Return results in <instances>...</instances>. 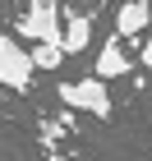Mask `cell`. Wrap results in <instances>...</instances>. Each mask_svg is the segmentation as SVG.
<instances>
[{"label": "cell", "instance_id": "obj_6", "mask_svg": "<svg viewBox=\"0 0 152 161\" xmlns=\"http://www.w3.org/2000/svg\"><path fill=\"white\" fill-rule=\"evenodd\" d=\"M88 42H92V14H69V19H65V37H60L65 55L88 51Z\"/></svg>", "mask_w": 152, "mask_h": 161}, {"label": "cell", "instance_id": "obj_5", "mask_svg": "<svg viewBox=\"0 0 152 161\" xmlns=\"http://www.w3.org/2000/svg\"><path fill=\"white\" fill-rule=\"evenodd\" d=\"M111 32H120L125 42L148 37L152 32V5L148 0H125V5H115V28Z\"/></svg>", "mask_w": 152, "mask_h": 161}, {"label": "cell", "instance_id": "obj_7", "mask_svg": "<svg viewBox=\"0 0 152 161\" xmlns=\"http://www.w3.org/2000/svg\"><path fill=\"white\" fill-rule=\"evenodd\" d=\"M32 51V64H37V74L42 69H60L65 60H69V55H65V46H28Z\"/></svg>", "mask_w": 152, "mask_h": 161}, {"label": "cell", "instance_id": "obj_3", "mask_svg": "<svg viewBox=\"0 0 152 161\" xmlns=\"http://www.w3.org/2000/svg\"><path fill=\"white\" fill-rule=\"evenodd\" d=\"M60 101L69 106V111H83V115H92V120H111V92H106V83H101L97 74L60 83Z\"/></svg>", "mask_w": 152, "mask_h": 161}, {"label": "cell", "instance_id": "obj_4", "mask_svg": "<svg viewBox=\"0 0 152 161\" xmlns=\"http://www.w3.org/2000/svg\"><path fill=\"white\" fill-rule=\"evenodd\" d=\"M129 69H134V60H129V51H125V37H120V32H111V37L97 46L92 74H97L101 83H111V78H129Z\"/></svg>", "mask_w": 152, "mask_h": 161}, {"label": "cell", "instance_id": "obj_1", "mask_svg": "<svg viewBox=\"0 0 152 161\" xmlns=\"http://www.w3.org/2000/svg\"><path fill=\"white\" fill-rule=\"evenodd\" d=\"M14 37L32 42V46H60L65 37V9L60 0H28L19 23H14Z\"/></svg>", "mask_w": 152, "mask_h": 161}, {"label": "cell", "instance_id": "obj_8", "mask_svg": "<svg viewBox=\"0 0 152 161\" xmlns=\"http://www.w3.org/2000/svg\"><path fill=\"white\" fill-rule=\"evenodd\" d=\"M138 64H143V69H152V32L138 42Z\"/></svg>", "mask_w": 152, "mask_h": 161}, {"label": "cell", "instance_id": "obj_9", "mask_svg": "<svg viewBox=\"0 0 152 161\" xmlns=\"http://www.w3.org/2000/svg\"><path fill=\"white\" fill-rule=\"evenodd\" d=\"M115 5H125V0H115Z\"/></svg>", "mask_w": 152, "mask_h": 161}, {"label": "cell", "instance_id": "obj_2", "mask_svg": "<svg viewBox=\"0 0 152 161\" xmlns=\"http://www.w3.org/2000/svg\"><path fill=\"white\" fill-rule=\"evenodd\" d=\"M32 78H37V64H32V51L14 32H0V87H9L19 97L32 92Z\"/></svg>", "mask_w": 152, "mask_h": 161}]
</instances>
